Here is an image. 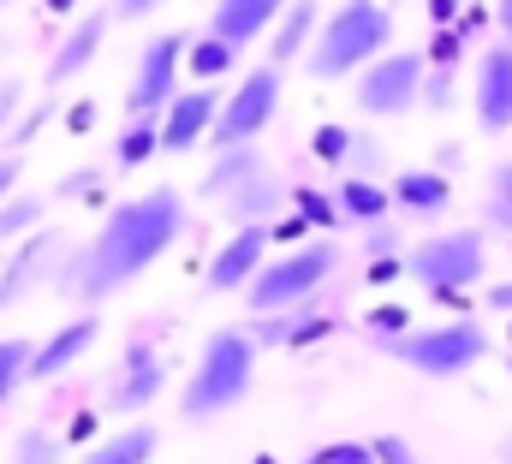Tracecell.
Listing matches in <instances>:
<instances>
[{
  "instance_id": "6da1fadb",
  "label": "cell",
  "mask_w": 512,
  "mask_h": 464,
  "mask_svg": "<svg viewBox=\"0 0 512 464\" xmlns=\"http://www.w3.org/2000/svg\"><path fill=\"white\" fill-rule=\"evenodd\" d=\"M185 221H191V209H185L179 185H149V191H137L126 203H114L102 215V227L90 232L66 256V268L54 274L60 292L78 298V304H90V310L108 304V298H120L137 274H149L185 238Z\"/></svg>"
},
{
  "instance_id": "7a4b0ae2",
  "label": "cell",
  "mask_w": 512,
  "mask_h": 464,
  "mask_svg": "<svg viewBox=\"0 0 512 464\" xmlns=\"http://www.w3.org/2000/svg\"><path fill=\"white\" fill-rule=\"evenodd\" d=\"M256 340L245 322H227V328H215L203 351H197V363H191V375H185V393H179V417L185 423H209V417H227V411H239L245 399H251L256 387Z\"/></svg>"
},
{
  "instance_id": "3957f363",
  "label": "cell",
  "mask_w": 512,
  "mask_h": 464,
  "mask_svg": "<svg viewBox=\"0 0 512 464\" xmlns=\"http://www.w3.org/2000/svg\"><path fill=\"white\" fill-rule=\"evenodd\" d=\"M387 48H393V6L387 0H340L322 18V30H316V42L304 54V72L316 84L358 78L370 60H382Z\"/></svg>"
},
{
  "instance_id": "277c9868",
  "label": "cell",
  "mask_w": 512,
  "mask_h": 464,
  "mask_svg": "<svg viewBox=\"0 0 512 464\" xmlns=\"http://www.w3.org/2000/svg\"><path fill=\"white\" fill-rule=\"evenodd\" d=\"M340 262H346L340 238H310V244H298V250L268 256L262 274L245 286L251 316H280V310H304V304H316V292L340 274Z\"/></svg>"
},
{
  "instance_id": "5b68a950",
  "label": "cell",
  "mask_w": 512,
  "mask_h": 464,
  "mask_svg": "<svg viewBox=\"0 0 512 464\" xmlns=\"http://www.w3.org/2000/svg\"><path fill=\"white\" fill-rule=\"evenodd\" d=\"M387 357L405 363V369H417V375H429V381H459V375H471V369L489 357V334H483L471 316H453V322L399 334V340L387 346Z\"/></svg>"
},
{
  "instance_id": "8992f818",
  "label": "cell",
  "mask_w": 512,
  "mask_h": 464,
  "mask_svg": "<svg viewBox=\"0 0 512 464\" xmlns=\"http://www.w3.org/2000/svg\"><path fill=\"white\" fill-rule=\"evenodd\" d=\"M489 274V232L459 227V232H429L423 244L405 250V280L423 292H471Z\"/></svg>"
},
{
  "instance_id": "52a82bcc",
  "label": "cell",
  "mask_w": 512,
  "mask_h": 464,
  "mask_svg": "<svg viewBox=\"0 0 512 464\" xmlns=\"http://www.w3.org/2000/svg\"><path fill=\"white\" fill-rule=\"evenodd\" d=\"M280 90H286V66H251L227 96L209 131V149H233V143H256L274 114H280Z\"/></svg>"
},
{
  "instance_id": "ba28073f",
  "label": "cell",
  "mask_w": 512,
  "mask_h": 464,
  "mask_svg": "<svg viewBox=\"0 0 512 464\" xmlns=\"http://www.w3.org/2000/svg\"><path fill=\"white\" fill-rule=\"evenodd\" d=\"M423 78H429V60L417 48H387L382 60H370L352 78V102L370 119H399L423 102Z\"/></svg>"
},
{
  "instance_id": "9c48e42d",
  "label": "cell",
  "mask_w": 512,
  "mask_h": 464,
  "mask_svg": "<svg viewBox=\"0 0 512 464\" xmlns=\"http://www.w3.org/2000/svg\"><path fill=\"white\" fill-rule=\"evenodd\" d=\"M185 48H191V36H185V30L149 36V42L137 48V60H131V84H126V119H155L173 96H179Z\"/></svg>"
},
{
  "instance_id": "30bf717a",
  "label": "cell",
  "mask_w": 512,
  "mask_h": 464,
  "mask_svg": "<svg viewBox=\"0 0 512 464\" xmlns=\"http://www.w3.org/2000/svg\"><path fill=\"white\" fill-rule=\"evenodd\" d=\"M268 250H274V238L268 227H233L221 238V250L209 256V274H203V292L209 298H227V292H245L256 274H262V262H268Z\"/></svg>"
},
{
  "instance_id": "8fae6325",
  "label": "cell",
  "mask_w": 512,
  "mask_h": 464,
  "mask_svg": "<svg viewBox=\"0 0 512 464\" xmlns=\"http://www.w3.org/2000/svg\"><path fill=\"white\" fill-rule=\"evenodd\" d=\"M471 114H477V125H483V137L512 131V42H489V48L477 54Z\"/></svg>"
},
{
  "instance_id": "7c38bea8",
  "label": "cell",
  "mask_w": 512,
  "mask_h": 464,
  "mask_svg": "<svg viewBox=\"0 0 512 464\" xmlns=\"http://www.w3.org/2000/svg\"><path fill=\"white\" fill-rule=\"evenodd\" d=\"M215 114H221V96L209 90V84H197V90H179L167 108H161V155H185V149H197V143H209V131H215Z\"/></svg>"
},
{
  "instance_id": "4fadbf2b",
  "label": "cell",
  "mask_w": 512,
  "mask_h": 464,
  "mask_svg": "<svg viewBox=\"0 0 512 464\" xmlns=\"http://www.w3.org/2000/svg\"><path fill=\"white\" fill-rule=\"evenodd\" d=\"M161 387H167V363H161L155 340H131L126 357H120V375H114L108 405L126 411V417H137V411H149V405L161 399Z\"/></svg>"
},
{
  "instance_id": "5bb4252c",
  "label": "cell",
  "mask_w": 512,
  "mask_h": 464,
  "mask_svg": "<svg viewBox=\"0 0 512 464\" xmlns=\"http://www.w3.org/2000/svg\"><path fill=\"white\" fill-rule=\"evenodd\" d=\"M96 334H102V322H96V310H84V316H72V322H60L48 340H36V357H30V381H60V375H72L90 346H96Z\"/></svg>"
},
{
  "instance_id": "9a60e30c",
  "label": "cell",
  "mask_w": 512,
  "mask_h": 464,
  "mask_svg": "<svg viewBox=\"0 0 512 464\" xmlns=\"http://www.w3.org/2000/svg\"><path fill=\"white\" fill-rule=\"evenodd\" d=\"M108 18H114V12H102V6H96V12H84V18L60 36V48H54V60H48V90H66L72 78H84V72H90V60L102 54Z\"/></svg>"
},
{
  "instance_id": "2e32d148",
  "label": "cell",
  "mask_w": 512,
  "mask_h": 464,
  "mask_svg": "<svg viewBox=\"0 0 512 464\" xmlns=\"http://www.w3.org/2000/svg\"><path fill=\"white\" fill-rule=\"evenodd\" d=\"M60 250V238L54 232H30V238H18V250L0 262V310H12V304H24L36 286H42V274H48V256Z\"/></svg>"
},
{
  "instance_id": "e0dca14e",
  "label": "cell",
  "mask_w": 512,
  "mask_h": 464,
  "mask_svg": "<svg viewBox=\"0 0 512 464\" xmlns=\"http://www.w3.org/2000/svg\"><path fill=\"white\" fill-rule=\"evenodd\" d=\"M286 6H292V0H215L209 36H221V42H233V48H251L256 36H268V30L280 24Z\"/></svg>"
},
{
  "instance_id": "ac0fdd59",
  "label": "cell",
  "mask_w": 512,
  "mask_h": 464,
  "mask_svg": "<svg viewBox=\"0 0 512 464\" xmlns=\"http://www.w3.org/2000/svg\"><path fill=\"white\" fill-rule=\"evenodd\" d=\"M387 191H393V209H405L417 221H435L453 209V179L441 167H405V173H393Z\"/></svg>"
},
{
  "instance_id": "d6986e66",
  "label": "cell",
  "mask_w": 512,
  "mask_h": 464,
  "mask_svg": "<svg viewBox=\"0 0 512 464\" xmlns=\"http://www.w3.org/2000/svg\"><path fill=\"white\" fill-rule=\"evenodd\" d=\"M256 173H268V161H262V149L256 143H233V149H215V161H209V173H203V197L209 203H227L239 185H251Z\"/></svg>"
},
{
  "instance_id": "ffe728a7",
  "label": "cell",
  "mask_w": 512,
  "mask_h": 464,
  "mask_svg": "<svg viewBox=\"0 0 512 464\" xmlns=\"http://www.w3.org/2000/svg\"><path fill=\"white\" fill-rule=\"evenodd\" d=\"M316 30H322V6H316V0H292V6L280 12V24H274L268 66H292V60H304L310 42H316Z\"/></svg>"
},
{
  "instance_id": "44dd1931",
  "label": "cell",
  "mask_w": 512,
  "mask_h": 464,
  "mask_svg": "<svg viewBox=\"0 0 512 464\" xmlns=\"http://www.w3.org/2000/svg\"><path fill=\"white\" fill-rule=\"evenodd\" d=\"M286 197H292V185H280L274 173H256L251 185H239L221 209H227V221H233V227H268V221L280 215V203H286Z\"/></svg>"
},
{
  "instance_id": "7402d4cb",
  "label": "cell",
  "mask_w": 512,
  "mask_h": 464,
  "mask_svg": "<svg viewBox=\"0 0 512 464\" xmlns=\"http://www.w3.org/2000/svg\"><path fill=\"white\" fill-rule=\"evenodd\" d=\"M155 447H161V429H155V423H126V429L90 441V453L78 464H149Z\"/></svg>"
},
{
  "instance_id": "603a6c76",
  "label": "cell",
  "mask_w": 512,
  "mask_h": 464,
  "mask_svg": "<svg viewBox=\"0 0 512 464\" xmlns=\"http://www.w3.org/2000/svg\"><path fill=\"white\" fill-rule=\"evenodd\" d=\"M334 197H340V209H346L352 227H382L387 209H393V191H387L382 179H364V173H346L334 185Z\"/></svg>"
},
{
  "instance_id": "cb8c5ba5",
  "label": "cell",
  "mask_w": 512,
  "mask_h": 464,
  "mask_svg": "<svg viewBox=\"0 0 512 464\" xmlns=\"http://www.w3.org/2000/svg\"><path fill=\"white\" fill-rule=\"evenodd\" d=\"M239 54H245V48H233V42H221V36H191L185 72H191L197 84H221V78L239 72Z\"/></svg>"
},
{
  "instance_id": "d4e9b609",
  "label": "cell",
  "mask_w": 512,
  "mask_h": 464,
  "mask_svg": "<svg viewBox=\"0 0 512 464\" xmlns=\"http://www.w3.org/2000/svg\"><path fill=\"white\" fill-rule=\"evenodd\" d=\"M48 203H54V197H42V191H12V197L0 203V244H18V238L42 232Z\"/></svg>"
},
{
  "instance_id": "484cf974",
  "label": "cell",
  "mask_w": 512,
  "mask_h": 464,
  "mask_svg": "<svg viewBox=\"0 0 512 464\" xmlns=\"http://www.w3.org/2000/svg\"><path fill=\"white\" fill-rule=\"evenodd\" d=\"M286 203H292V215H304L310 227L328 232V238L346 227V209H340V197H334V191H322V185H292V197H286Z\"/></svg>"
},
{
  "instance_id": "4316f807",
  "label": "cell",
  "mask_w": 512,
  "mask_h": 464,
  "mask_svg": "<svg viewBox=\"0 0 512 464\" xmlns=\"http://www.w3.org/2000/svg\"><path fill=\"white\" fill-rule=\"evenodd\" d=\"M155 155H161V119H126V131L114 143V161L120 167H143Z\"/></svg>"
},
{
  "instance_id": "83f0119b",
  "label": "cell",
  "mask_w": 512,
  "mask_h": 464,
  "mask_svg": "<svg viewBox=\"0 0 512 464\" xmlns=\"http://www.w3.org/2000/svg\"><path fill=\"white\" fill-rule=\"evenodd\" d=\"M30 357H36V340H24V334H0V405L30 381Z\"/></svg>"
},
{
  "instance_id": "f1b7e54d",
  "label": "cell",
  "mask_w": 512,
  "mask_h": 464,
  "mask_svg": "<svg viewBox=\"0 0 512 464\" xmlns=\"http://www.w3.org/2000/svg\"><path fill=\"white\" fill-rule=\"evenodd\" d=\"M483 209H489V227H495V232H507V238H512V161H495Z\"/></svg>"
},
{
  "instance_id": "f546056e",
  "label": "cell",
  "mask_w": 512,
  "mask_h": 464,
  "mask_svg": "<svg viewBox=\"0 0 512 464\" xmlns=\"http://www.w3.org/2000/svg\"><path fill=\"white\" fill-rule=\"evenodd\" d=\"M310 155L328 167H352V131L346 125H316L310 131Z\"/></svg>"
},
{
  "instance_id": "4dcf8cb0",
  "label": "cell",
  "mask_w": 512,
  "mask_h": 464,
  "mask_svg": "<svg viewBox=\"0 0 512 464\" xmlns=\"http://www.w3.org/2000/svg\"><path fill=\"white\" fill-rule=\"evenodd\" d=\"M364 334L382 340V346H393L399 334H411V310H405V304H376V310L364 316Z\"/></svg>"
},
{
  "instance_id": "1f68e13d",
  "label": "cell",
  "mask_w": 512,
  "mask_h": 464,
  "mask_svg": "<svg viewBox=\"0 0 512 464\" xmlns=\"http://www.w3.org/2000/svg\"><path fill=\"white\" fill-rule=\"evenodd\" d=\"M12 464H60V435L48 429H24L12 441Z\"/></svg>"
},
{
  "instance_id": "d6a6232c",
  "label": "cell",
  "mask_w": 512,
  "mask_h": 464,
  "mask_svg": "<svg viewBox=\"0 0 512 464\" xmlns=\"http://www.w3.org/2000/svg\"><path fill=\"white\" fill-rule=\"evenodd\" d=\"M90 197H102V167H72L54 185V203H90Z\"/></svg>"
},
{
  "instance_id": "836d02e7",
  "label": "cell",
  "mask_w": 512,
  "mask_h": 464,
  "mask_svg": "<svg viewBox=\"0 0 512 464\" xmlns=\"http://www.w3.org/2000/svg\"><path fill=\"white\" fill-rule=\"evenodd\" d=\"M328 334H334V316H328V310H292L286 346H316V340H328Z\"/></svg>"
},
{
  "instance_id": "e575fe53",
  "label": "cell",
  "mask_w": 512,
  "mask_h": 464,
  "mask_svg": "<svg viewBox=\"0 0 512 464\" xmlns=\"http://www.w3.org/2000/svg\"><path fill=\"white\" fill-rule=\"evenodd\" d=\"M304 464H376L370 441H334V447H316Z\"/></svg>"
},
{
  "instance_id": "d590c367",
  "label": "cell",
  "mask_w": 512,
  "mask_h": 464,
  "mask_svg": "<svg viewBox=\"0 0 512 464\" xmlns=\"http://www.w3.org/2000/svg\"><path fill=\"white\" fill-rule=\"evenodd\" d=\"M54 108H60V90H42V108H30V114L18 119V125L6 131V143H18V149H24V143H30V137L48 125V114H54Z\"/></svg>"
},
{
  "instance_id": "8d00e7d4",
  "label": "cell",
  "mask_w": 512,
  "mask_h": 464,
  "mask_svg": "<svg viewBox=\"0 0 512 464\" xmlns=\"http://www.w3.org/2000/svg\"><path fill=\"white\" fill-rule=\"evenodd\" d=\"M459 54H465V36H459L453 24H441V30L429 36V48H423L429 66H459Z\"/></svg>"
},
{
  "instance_id": "74e56055",
  "label": "cell",
  "mask_w": 512,
  "mask_h": 464,
  "mask_svg": "<svg viewBox=\"0 0 512 464\" xmlns=\"http://www.w3.org/2000/svg\"><path fill=\"white\" fill-rule=\"evenodd\" d=\"M310 221H304V215H274V221H268V238H274V244H280V250H298V244H310Z\"/></svg>"
},
{
  "instance_id": "f35d334b",
  "label": "cell",
  "mask_w": 512,
  "mask_h": 464,
  "mask_svg": "<svg viewBox=\"0 0 512 464\" xmlns=\"http://www.w3.org/2000/svg\"><path fill=\"white\" fill-rule=\"evenodd\" d=\"M423 108H453V66H429V78H423Z\"/></svg>"
},
{
  "instance_id": "ab89813d",
  "label": "cell",
  "mask_w": 512,
  "mask_h": 464,
  "mask_svg": "<svg viewBox=\"0 0 512 464\" xmlns=\"http://www.w3.org/2000/svg\"><path fill=\"white\" fill-rule=\"evenodd\" d=\"M352 173H364V179H376V173H382V143H376V137H364V131H352Z\"/></svg>"
},
{
  "instance_id": "60d3db41",
  "label": "cell",
  "mask_w": 512,
  "mask_h": 464,
  "mask_svg": "<svg viewBox=\"0 0 512 464\" xmlns=\"http://www.w3.org/2000/svg\"><path fill=\"white\" fill-rule=\"evenodd\" d=\"M370 447H376V464H417L411 441H399V435H376Z\"/></svg>"
},
{
  "instance_id": "b9f144b4",
  "label": "cell",
  "mask_w": 512,
  "mask_h": 464,
  "mask_svg": "<svg viewBox=\"0 0 512 464\" xmlns=\"http://www.w3.org/2000/svg\"><path fill=\"white\" fill-rule=\"evenodd\" d=\"M364 250H370V262H376V256H405V250H399V232L387 227H370V238H364Z\"/></svg>"
},
{
  "instance_id": "7bdbcfd3",
  "label": "cell",
  "mask_w": 512,
  "mask_h": 464,
  "mask_svg": "<svg viewBox=\"0 0 512 464\" xmlns=\"http://www.w3.org/2000/svg\"><path fill=\"white\" fill-rule=\"evenodd\" d=\"M161 6H167V0H114L108 12H114V18H126V24H137V18H149V12H161Z\"/></svg>"
},
{
  "instance_id": "ee69618b",
  "label": "cell",
  "mask_w": 512,
  "mask_h": 464,
  "mask_svg": "<svg viewBox=\"0 0 512 464\" xmlns=\"http://www.w3.org/2000/svg\"><path fill=\"white\" fill-rule=\"evenodd\" d=\"M399 274H405V256H376L370 262V286H393Z\"/></svg>"
},
{
  "instance_id": "f6af8a7d",
  "label": "cell",
  "mask_w": 512,
  "mask_h": 464,
  "mask_svg": "<svg viewBox=\"0 0 512 464\" xmlns=\"http://www.w3.org/2000/svg\"><path fill=\"white\" fill-rule=\"evenodd\" d=\"M18 108H24V84H0V131H12Z\"/></svg>"
},
{
  "instance_id": "bcb514c9",
  "label": "cell",
  "mask_w": 512,
  "mask_h": 464,
  "mask_svg": "<svg viewBox=\"0 0 512 464\" xmlns=\"http://www.w3.org/2000/svg\"><path fill=\"white\" fill-rule=\"evenodd\" d=\"M90 125H96V102H72V108H66V131H72V137H84Z\"/></svg>"
},
{
  "instance_id": "7dc6e473",
  "label": "cell",
  "mask_w": 512,
  "mask_h": 464,
  "mask_svg": "<svg viewBox=\"0 0 512 464\" xmlns=\"http://www.w3.org/2000/svg\"><path fill=\"white\" fill-rule=\"evenodd\" d=\"M18 179H24V161H18V155H0V203L18 191Z\"/></svg>"
},
{
  "instance_id": "c3c4849f",
  "label": "cell",
  "mask_w": 512,
  "mask_h": 464,
  "mask_svg": "<svg viewBox=\"0 0 512 464\" xmlns=\"http://www.w3.org/2000/svg\"><path fill=\"white\" fill-rule=\"evenodd\" d=\"M489 310H495V316H512V280H495V286H489Z\"/></svg>"
},
{
  "instance_id": "681fc988",
  "label": "cell",
  "mask_w": 512,
  "mask_h": 464,
  "mask_svg": "<svg viewBox=\"0 0 512 464\" xmlns=\"http://www.w3.org/2000/svg\"><path fill=\"white\" fill-rule=\"evenodd\" d=\"M96 429H102L96 411H78V417H72V441H96Z\"/></svg>"
},
{
  "instance_id": "f907efd6",
  "label": "cell",
  "mask_w": 512,
  "mask_h": 464,
  "mask_svg": "<svg viewBox=\"0 0 512 464\" xmlns=\"http://www.w3.org/2000/svg\"><path fill=\"white\" fill-rule=\"evenodd\" d=\"M429 18H435V30L441 24H459V0H429Z\"/></svg>"
},
{
  "instance_id": "816d5d0a",
  "label": "cell",
  "mask_w": 512,
  "mask_h": 464,
  "mask_svg": "<svg viewBox=\"0 0 512 464\" xmlns=\"http://www.w3.org/2000/svg\"><path fill=\"white\" fill-rule=\"evenodd\" d=\"M84 0H42V12H78Z\"/></svg>"
},
{
  "instance_id": "f5cc1de1",
  "label": "cell",
  "mask_w": 512,
  "mask_h": 464,
  "mask_svg": "<svg viewBox=\"0 0 512 464\" xmlns=\"http://www.w3.org/2000/svg\"><path fill=\"white\" fill-rule=\"evenodd\" d=\"M501 30H507V42H512V0H501Z\"/></svg>"
},
{
  "instance_id": "db71d44e",
  "label": "cell",
  "mask_w": 512,
  "mask_h": 464,
  "mask_svg": "<svg viewBox=\"0 0 512 464\" xmlns=\"http://www.w3.org/2000/svg\"><path fill=\"white\" fill-rule=\"evenodd\" d=\"M251 464H280V459H274V453H256V459Z\"/></svg>"
},
{
  "instance_id": "11a10c76",
  "label": "cell",
  "mask_w": 512,
  "mask_h": 464,
  "mask_svg": "<svg viewBox=\"0 0 512 464\" xmlns=\"http://www.w3.org/2000/svg\"><path fill=\"white\" fill-rule=\"evenodd\" d=\"M507 464H512V441H507Z\"/></svg>"
},
{
  "instance_id": "9f6ffc18",
  "label": "cell",
  "mask_w": 512,
  "mask_h": 464,
  "mask_svg": "<svg viewBox=\"0 0 512 464\" xmlns=\"http://www.w3.org/2000/svg\"><path fill=\"white\" fill-rule=\"evenodd\" d=\"M507 369H512V357H507Z\"/></svg>"
},
{
  "instance_id": "6f0895ef",
  "label": "cell",
  "mask_w": 512,
  "mask_h": 464,
  "mask_svg": "<svg viewBox=\"0 0 512 464\" xmlns=\"http://www.w3.org/2000/svg\"><path fill=\"white\" fill-rule=\"evenodd\" d=\"M0 6H6V0H0Z\"/></svg>"
},
{
  "instance_id": "680465c9",
  "label": "cell",
  "mask_w": 512,
  "mask_h": 464,
  "mask_svg": "<svg viewBox=\"0 0 512 464\" xmlns=\"http://www.w3.org/2000/svg\"><path fill=\"white\" fill-rule=\"evenodd\" d=\"M507 334H512V328H507Z\"/></svg>"
}]
</instances>
